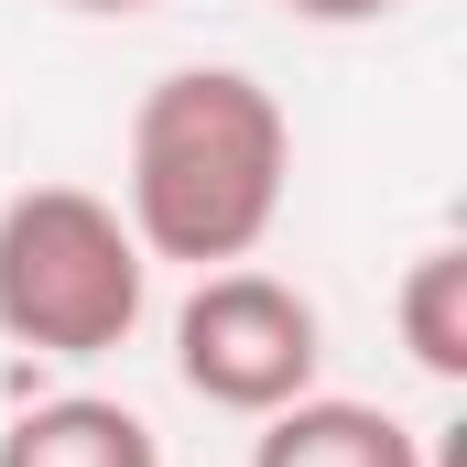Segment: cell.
Here are the masks:
<instances>
[{
  "instance_id": "6da1fadb",
  "label": "cell",
  "mask_w": 467,
  "mask_h": 467,
  "mask_svg": "<svg viewBox=\"0 0 467 467\" xmlns=\"http://www.w3.org/2000/svg\"><path fill=\"white\" fill-rule=\"evenodd\" d=\"M294 196V119L250 66H174L130 109V163H119V218L141 261L229 272L250 261Z\"/></svg>"
},
{
  "instance_id": "7a4b0ae2",
  "label": "cell",
  "mask_w": 467,
  "mask_h": 467,
  "mask_svg": "<svg viewBox=\"0 0 467 467\" xmlns=\"http://www.w3.org/2000/svg\"><path fill=\"white\" fill-rule=\"evenodd\" d=\"M152 305V261L109 196L22 185L0 207V337L33 358H109Z\"/></svg>"
},
{
  "instance_id": "3957f363",
  "label": "cell",
  "mask_w": 467,
  "mask_h": 467,
  "mask_svg": "<svg viewBox=\"0 0 467 467\" xmlns=\"http://www.w3.org/2000/svg\"><path fill=\"white\" fill-rule=\"evenodd\" d=\"M174 369H185V391L196 402H218V413H283V402H305L316 391V369H327V316L283 283V272H196V294L174 305Z\"/></svg>"
},
{
  "instance_id": "277c9868",
  "label": "cell",
  "mask_w": 467,
  "mask_h": 467,
  "mask_svg": "<svg viewBox=\"0 0 467 467\" xmlns=\"http://www.w3.org/2000/svg\"><path fill=\"white\" fill-rule=\"evenodd\" d=\"M250 467H435L424 435L380 402H337V391H305L283 413H261L250 435Z\"/></svg>"
},
{
  "instance_id": "5b68a950",
  "label": "cell",
  "mask_w": 467,
  "mask_h": 467,
  "mask_svg": "<svg viewBox=\"0 0 467 467\" xmlns=\"http://www.w3.org/2000/svg\"><path fill=\"white\" fill-rule=\"evenodd\" d=\"M0 467H163V435L109 391H66L0 435Z\"/></svg>"
},
{
  "instance_id": "8992f818",
  "label": "cell",
  "mask_w": 467,
  "mask_h": 467,
  "mask_svg": "<svg viewBox=\"0 0 467 467\" xmlns=\"http://www.w3.org/2000/svg\"><path fill=\"white\" fill-rule=\"evenodd\" d=\"M391 316H402V348H413L424 380H467V250L457 239H435V250L402 272Z\"/></svg>"
},
{
  "instance_id": "52a82bcc",
  "label": "cell",
  "mask_w": 467,
  "mask_h": 467,
  "mask_svg": "<svg viewBox=\"0 0 467 467\" xmlns=\"http://www.w3.org/2000/svg\"><path fill=\"white\" fill-rule=\"evenodd\" d=\"M294 22H316V33H358V22H391L402 0H283Z\"/></svg>"
},
{
  "instance_id": "ba28073f",
  "label": "cell",
  "mask_w": 467,
  "mask_h": 467,
  "mask_svg": "<svg viewBox=\"0 0 467 467\" xmlns=\"http://www.w3.org/2000/svg\"><path fill=\"white\" fill-rule=\"evenodd\" d=\"M66 11H99V22H130V11H152V0H66Z\"/></svg>"
}]
</instances>
